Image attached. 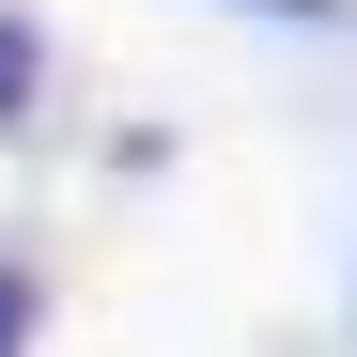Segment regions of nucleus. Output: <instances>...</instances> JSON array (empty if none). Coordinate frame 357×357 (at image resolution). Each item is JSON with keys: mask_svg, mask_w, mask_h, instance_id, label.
Listing matches in <instances>:
<instances>
[{"mask_svg": "<svg viewBox=\"0 0 357 357\" xmlns=\"http://www.w3.org/2000/svg\"><path fill=\"white\" fill-rule=\"evenodd\" d=\"M264 16H295V31H326V16H342V0H264Z\"/></svg>", "mask_w": 357, "mask_h": 357, "instance_id": "obj_3", "label": "nucleus"}, {"mask_svg": "<svg viewBox=\"0 0 357 357\" xmlns=\"http://www.w3.org/2000/svg\"><path fill=\"white\" fill-rule=\"evenodd\" d=\"M31 326H47V280H31V249H0V357H31Z\"/></svg>", "mask_w": 357, "mask_h": 357, "instance_id": "obj_2", "label": "nucleus"}, {"mask_svg": "<svg viewBox=\"0 0 357 357\" xmlns=\"http://www.w3.org/2000/svg\"><path fill=\"white\" fill-rule=\"evenodd\" d=\"M342 342H357V280H342Z\"/></svg>", "mask_w": 357, "mask_h": 357, "instance_id": "obj_4", "label": "nucleus"}, {"mask_svg": "<svg viewBox=\"0 0 357 357\" xmlns=\"http://www.w3.org/2000/svg\"><path fill=\"white\" fill-rule=\"evenodd\" d=\"M31 93H47V16L0 0V125H31Z\"/></svg>", "mask_w": 357, "mask_h": 357, "instance_id": "obj_1", "label": "nucleus"}]
</instances>
